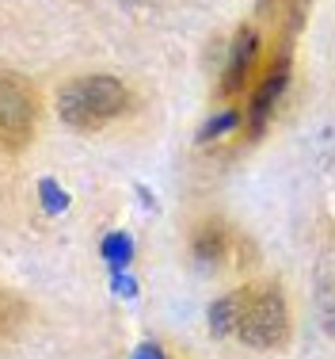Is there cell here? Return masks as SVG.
<instances>
[{
    "instance_id": "7",
    "label": "cell",
    "mask_w": 335,
    "mask_h": 359,
    "mask_svg": "<svg viewBox=\"0 0 335 359\" xmlns=\"http://www.w3.org/2000/svg\"><path fill=\"white\" fill-rule=\"evenodd\" d=\"M23 321H27V302H23L20 294L0 287V340L15 337V332L23 329Z\"/></svg>"
},
{
    "instance_id": "4",
    "label": "cell",
    "mask_w": 335,
    "mask_h": 359,
    "mask_svg": "<svg viewBox=\"0 0 335 359\" xmlns=\"http://www.w3.org/2000/svg\"><path fill=\"white\" fill-rule=\"evenodd\" d=\"M229 249H233V233H229V226L218 218L202 222L191 237V252L199 256L202 264H221L229 256Z\"/></svg>"
},
{
    "instance_id": "5",
    "label": "cell",
    "mask_w": 335,
    "mask_h": 359,
    "mask_svg": "<svg viewBox=\"0 0 335 359\" xmlns=\"http://www.w3.org/2000/svg\"><path fill=\"white\" fill-rule=\"evenodd\" d=\"M255 57H259V39H255V31H240L236 42H233V57H229V69H225V92H240L248 81V73H252Z\"/></svg>"
},
{
    "instance_id": "6",
    "label": "cell",
    "mask_w": 335,
    "mask_h": 359,
    "mask_svg": "<svg viewBox=\"0 0 335 359\" xmlns=\"http://www.w3.org/2000/svg\"><path fill=\"white\" fill-rule=\"evenodd\" d=\"M282 84H286V62H278V65H274V69L259 81V92H255V100H252V130H259V126H263V118H267L271 104L282 96Z\"/></svg>"
},
{
    "instance_id": "1",
    "label": "cell",
    "mask_w": 335,
    "mask_h": 359,
    "mask_svg": "<svg viewBox=\"0 0 335 359\" xmlns=\"http://www.w3.org/2000/svg\"><path fill=\"white\" fill-rule=\"evenodd\" d=\"M213 329L233 332L248 348H278L290 337V310L278 287L248 283L213 306Z\"/></svg>"
},
{
    "instance_id": "3",
    "label": "cell",
    "mask_w": 335,
    "mask_h": 359,
    "mask_svg": "<svg viewBox=\"0 0 335 359\" xmlns=\"http://www.w3.org/2000/svg\"><path fill=\"white\" fill-rule=\"evenodd\" d=\"M38 123V104L31 88L0 73V149H23Z\"/></svg>"
},
{
    "instance_id": "2",
    "label": "cell",
    "mask_w": 335,
    "mask_h": 359,
    "mask_svg": "<svg viewBox=\"0 0 335 359\" xmlns=\"http://www.w3.org/2000/svg\"><path fill=\"white\" fill-rule=\"evenodd\" d=\"M130 107V92L118 76H76V81L62 84L57 92V115H62L65 126L73 130H99L111 118H118Z\"/></svg>"
}]
</instances>
